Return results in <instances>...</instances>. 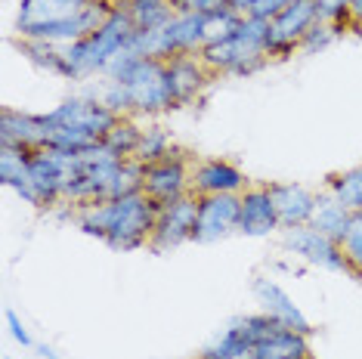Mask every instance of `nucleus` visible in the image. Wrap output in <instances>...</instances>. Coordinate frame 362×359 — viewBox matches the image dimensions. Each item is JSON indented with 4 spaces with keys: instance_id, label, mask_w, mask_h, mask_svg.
Masks as SVG:
<instances>
[{
    "instance_id": "4468645a",
    "label": "nucleus",
    "mask_w": 362,
    "mask_h": 359,
    "mask_svg": "<svg viewBox=\"0 0 362 359\" xmlns=\"http://www.w3.org/2000/svg\"><path fill=\"white\" fill-rule=\"evenodd\" d=\"M56 127L47 115H31L6 105L0 112V146H25V149H44L50 146Z\"/></svg>"
},
{
    "instance_id": "423d86ee",
    "label": "nucleus",
    "mask_w": 362,
    "mask_h": 359,
    "mask_svg": "<svg viewBox=\"0 0 362 359\" xmlns=\"http://www.w3.org/2000/svg\"><path fill=\"white\" fill-rule=\"evenodd\" d=\"M192 165H195L192 152L177 146L161 161L143 165V192L155 205H170V201L183 199L192 189Z\"/></svg>"
},
{
    "instance_id": "e433bc0d",
    "label": "nucleus",
    "mask_w": 362,
    "mask_h": 359,
    "mask_svg": "<svg viewBox=\"0 0 362 359\" xmlns=\"http://www.w3.org/2000/svg\"><path fill=\"white\" fill-rule=\"evenodd\" d=\"M303 359H316V356H313V353H310V356H303Z\"/></svg>"
},
{
    "instance_id": "c9c22d12",
    "label": "nucleus",
    "mask_w": 362,
    "mask_h": 359,
    "mask_svg": "<svg viewBox=\"0 0 362 359\" xmlns=\"http://www.w3.org/2000/svg\"><path fill=\"white\" fill-rule=\"evenodd\" d=\"M37 353H40V356H44V359H62V356H59V353H56V350H53V347H47V344H40V347H37Z\"/></svg>"
},
{
    "instance_id": "393cba45",
    "label": "nucleus",
    "mask_w": 362,
    "mask_h": 359,
    "mask_svg": "<svg viewBox=\"0 0 362 359\" xmlns=\"http://www.w3.org/2000/svg\"><path fill=\"white\" fill-rule=\"evenodd\" d=\"M139 136H143V127H139L134 118L121 115L118 121H115V127L103 136V146L112 155H118V158H134L136 146H139Z\"/></svg>"
},
{
    "instance_id": "7c9ffc66",
    "label": "nucleus",
    "mask_w": 362,
    "mask_h": 359,
    "mask_svg": "<svg viewBox=\"0 0 362 359\" xmlns=\"http://www.w3.org/2000/svg\"><path fill=\"white\" fill-rule=\"evenodd\" d=\"M174 4V13H189V16H208L229 6L226 0H170Z\"/></svg>"
},
{
    "instance_id": "f03ea898",
    "label": "nucleus",
    "mask_w": 362,
    "mask_h": 359,
    "mask_svg": "<svg viewBox=\"0 0 362 359\" xmlns=\"http://www.w3.org/2000/svg\"><path fill=\"white\" fill-rule=\"evenodd\" d=\"M75 223L87 235L105 242L115 251H136L152 242L158 205L146 192L124 195V199H103L90 201L71 211Z\"/></svg>"
},
{
    "instance_id": "ddd939ff",
    "label": "nucleus",
    "mask_w": 362,
    "mask_h": 359,
    "mask_svg": "<svg viewBox=\"0 0 362 359\" xmlns=\"http://www.w3.org/2000/svg\"><path fill=\"white\" fill-rule=\"evenodd\" d=\"M248 186L245 170L226 158H202L192 165V195H242Z\"/></svg>"
},
{
    "instance_id": "9b49d317",
    "label": "nucleus",
    "mask_w": 362,
    "mask_h": 359,
    "mask_svg": "<svg viewBox=\"0 0 362 359\" xmlns=\"http://www.w3.org/2000/svg\"><path fill=\"white\" fill-rule=\"evenodd\" d=\"M285 233V248L294 257H300L303 264L322 266V269H334V273H347V260H344V248L341 242H334L332 235L319 233L313 223L307 226H291Z\"/></svg>"
},
{
    "instance_id": "473e14b6",
    "label": "nucleus",
    "mask_w": 362,
    "mask_h": 359,
    "mask_svg": "<svg viewBox=\"0 0 362 359\" xmlns=\"http://www.w3.org/2000/svg\"><path fill=\"white\" fill-rule=\"evenodd\" d=\"M6 325H10V334L16 341H19L22 347H35V338H31V331L25 329V322L19 319V313H16V310H6Z\"/></svg>"
},
{
    "instance_id": "2eb2a0df",
    "label": "nucleus",
    "mask_w": 362,
    "mask_h": 359,
    "mask_svg": "<svg viewBox=\"0 0 362 359\" xmlns=\"http://www.w3.org/2000/svg\"><path fill=\"white\" fill-rule=\"evenodd\" d=\"M164 69H168V84H170V93H174L177 109H180V105L195 102L204 90H208L211 81H214L211 69L202 62L199 53L174 56V59L164 62Z\"/></svg>"
},
{
    "instance_id": "f257e3e1",
    "label": "nucleus",
    "mask_w": 362,
    "mask_h": 359,
    "mask_svg": "<svg viewBox=\"0 0 362 359\" xmlns=\"http://www.w3.org/2000/svg\"><path fill=\"white\" fill-rule=\"evenodd\" d=\"M105 87L100 100L109 105L115 115H164L177 109L174 93L168 84V69L161 59L139 56L136 50H124L115 56V62L105 69Z\"/></svg>"
},
{
    "instance_id": "6ab92c4d",
    "label": "nucleus",
    "mask_w": 362,
    "mask_h": 359,
    "mask_svg": "<svg viewBox=\"0 0 362 359\" xmlns=\"http://www.w3.org/2000/svg\"><path fill=\"white\" fill-rule=\"evenodd\" d=\"M310 334H300L294 329L279 325L273 334H267L263 341L254 344L251 359H303L310 356Z\"/></svg>"
},
{
    "instance_id": "f8f14e48",
    "label": "nucleus",
    "mask_w": 362,
    "mask_h": 359,
    "mask_svg": "<svg viewBox=\"0 0 362 359\" xmlns=\"http://www.w3.org/2000/svg\"><path fill=\"white\" fill-rule=\"evenodd\" d=\"M238 211H242L238 195H199V217H195L192 242L211 245L238 233Z\"/></svg>"
},
{
    "instance_id": "1a4fd4ad",
    "label": "nucleus",
    "mask_w": 362,
    "mask_h": 359,
    "mask_svg": "<svg viewBox=\"0 0 362 359\" xmlns=\"http://www.w3.org/2000/svg\"><path fill=\"white\" fill-rule=\"evenodd\" d=\"M47 118H50L53 127L84 130V134L103 140L121 115H115V112L100 100V96H71V100H65V102L56 105L53 112H47Z\"/></svg>"
},
{
    "instance_id": "4be33fe9",
    "label": "nucleus",
    "mask_w": 362,
    "mask_h": 359,
    "mask_svg": "<svg viewBox=\"0 0 362 359\" xmlns=\"http://www.w3.org/2000/svg\"><path fill=\"white\" fill-rule=\"evenodd\" d=\"M325 192H332L344 208L353 211V214H362V161L328 177V189Z\"/></svg>"
},
{
    "instance_id": "c85d7f7f",
    "label": "nucleus",
    "mask_w": 362,
    "mask_h": 359,
    "mask_svg": "<svg viewBox=\"0 0 362 359\" xmlns=\"http://www.w3.org/2000/svg\"><path fill=\"white\" fill-rule=\"evenodd\" d=\"M344 31H347V25H337V22H322V19H319L316 25L307 31V37L300 40V50L303 53H319V50H325L328 44H334Z\"/></svg>"
},
{
    "instance_id": "a211bd4d",
    "label": "nucleus",
    "mask_w": 362,
    "mask_h": 359,
    "mask_svg": "<svg viewBox=\"0 0 362 359\" xmlns=\"http://www.w3.org/2000/svg\"><path fill=\"white\" fill-rule=\"evenodd\" d=\"M267 186H269V195H273V201H276L282 230L310 223L313 211H316V201H319V192H313L310 186H303V183H267Z\"/></svg>"
},
{
    "instance_id": "0eeeda50",
    "label": "nucleus",
    "mask_w": 362,
    "mask_h": 359,
    "mask_svg": "<svg viewBox=\"0 0 362 359\" xmlns=\"http://www.w3.org/2000/svg\"><path fill=\"white\" fill-rule=\"evenodd\" d=\"M319 22L316 0H294L282 13L267 22V50L269 59H288L300 50V40Z\"/></svg>"
},
{
    "instance_id": "b1692460",
    "label": "nucleus",
    "mask_w": 362,
    "mask_h": 359,
    "mask_svg": "<svg viewBox=\"0 0 362 359\" xmlns=\"http://www.w3.org/2000/svg\"><path fill=\"white\" fill-rule=\"evenodd\" d=\"M28 165H31V149L25 146H0V183L6 189H19L28 177Z\"/></svg>"
},
{
    "instance_id": "c756f323",
    "label": "nucleus",
    "mask_w": 362,
    "mask_h": 359,
    "mask_svg": "<svg viewBox=\"0 0 362 359\" xmlns=\"http://www.w3.org/2000/svg\"><path fill=\"white\" fill-rule=\"evenodd\" d=\"M316 13H319V19H322V22H337V25H347L350 0H316Z\"/></svg>"
},
{
    "instance_id": "f704fd0d",
    "label": "nucleus",
    "mask_w": 362,
    "mask_h": 359,
    "mask_svg": "<svg viewBox=\"0 0 362 359\" xmlns=\"http://www.w3.org/2000/svg\"><path fill=\"white\" fill-rule=\"evenodd\" d=\"M226 4H229V6H233V10H235V13L248 16V10H251V6H254V0H226Z\"/></svg>"
},
{
    "instance_id": "412c9836",
    "label": "nucleus",
    "mask_w": 362,
    "mask_h": 359,
    "mask_svg": "<svg viewBox=\"0 0 362 359\" xmlns=\"http://www.w3.org/2000/svg\"><path fill=\"white\" fill-rule=\"evenodd\" d=\"M121 4L134 19L136 31H155L174 19V4L170 0H121Z\"/></svg>"
},
{
    "instance_id": "cd10ccee",
    "label": "nucleus",
    "mask_w": 362,
    "mask_h": 359,
    "mask_svg": "<svg viewBox=\"0 0 362 359\" xmlns=\"http://www.w3.org/2000/svg\"><path fill=\"white\" fill-rule=\"evenodd\" d=\"M341 248H344V260H347V273L362 279V214H353V223L347 235L341 239Z\"/></svg>"
},
{
    "instance_id": "72a5a7b5",
    "label": "nucleus",
    "mask_w": 362,
    "mask_h": 359,
    "mask_svg": "<svg viewBox=\"0 0 362 359\" xmlns=\"http://www.w3.org/2000/svg\"><path fill=\"white\" fill-rule=\"evenodd\" d=\"M347 25H350V28H362V0H350Z\"/></svg>"
},
{
    "instance_id": "bb28decb",
    "label": "nucleus",
    "mask_w": 362,
    "mask_h": 359,
    "mask_svg": "<svg viewBox=\"0 0 362 359\" xmlns=\"http://www.w3.org/2000/svg\"><path fill=\"white\" fill-rule=\"evenodd\" d=\"M100 143L103 140H96V136L84 134V130H71V127H56V134H53V140H50L53 149H62V152H69V155H84L90 149H96Z\"/></svg>"
},
{
    "instance_id": "6e6552de",
    "label": "nucleus",
    "mask_w": 362,
    "mask_h": 359,
    "mask_svg": "<svg viewBox=\"0 0 362 359\" xmlns=\"http://www.w3.org/2000/svg\"><path fill=\"white\" fill-rule=\"evenodd\" d=\"M276 329H279V322L273 316L263 313V310L260 313H251V316H242V319H235L223 334H217L199 353V359H251L254 344L263 341L267 334H273Z\"/></svg>"
},
{
    "instance_id": "aec40b11",
    "label": "nucleus",
    "mask_w": 362,
    "mask_h": 359,
    "mask_svg": "<svg viewBox=\"0 0 362 359\" xmlns=\"http://www.w3.org/2000/svg\"><path fill=\"white\" fill-rule=\"evenodd\" d=\"M310 223L316 226L319 233H325V235H332L334 242H341L353 223V211L344 208L332 192H319V201H316V211H313Z\"/></svg>"
},
{
    "instance_id": "9d476101",
    "label": "nucleus",
    "mask_w": 362,
    "mask_h": 359,
    "mask_svg": "<svg viewBox=\"0 0 362 359\" xmlns=\"http://www.w3.org/2000/svg\"><path fill=\"white\" fill-rule=\"evenodd\" d=\"M195 217H199V195H183V199L170 201V205H158V217H155L152 230V251H170L180 245L195 239Z\"/></svg>"
},
{
    "instance_id": "5701e85b",
    "label": "nucleus",
    "mask_w": 362,
    "mask_h": 359,
    "mask_svg": "<svg viewBox=\"0 0 362 359\" xmlns=\"http://www.w3.org/2000/svg\"><path fill=\"white\" fill-rule=\"evenodd\" d=\"M22 53L28 56L37 69H47L59 78H69V59H65V47H56V44H47V40H28V37H19L16 40Z\"/></svg>"
},
{
    "instance_id": "20e7f679",
    "label": "nucleus",
    "mask_w": 362,
    "mask_h": 359,
    "mask_svg": "<svg viewBox=\"0 0 362 359\" xmlns=\"http://www.w3.org/2000/svg\"><path fill=\"white\" fill-rule=\"evenodd\" d=\"M202 62L211 69V75H254L263 65L269 62V50H267V22L254 19V16H242L238 28L229 37L208 44L199 53Z\"/></svg>"
},
{
    "instance_id": "f3484780",
    "label": "nucleus",
    "mask_w": 362,
    "mask_h": 359,
    "mask_svg": "<svg viewBox=\"0 0 362 359\" xmlns=\"http://www.w3.org/2000/svg\"><path fill=\"white\" fill-rule=\"evenodd\" d=\"M254 295H257V304L267 316H273L279 325H285V329H294L300 334H310L313 325L310 319L303 316V310L294 304V298L288 295L279 282L267 279V276H260V279H254Z\"/></svg>"
},
{
    "instance_id": "2f4dec72",
    "label": "nucleus",
    "mask_w": 362,
    "mask_h": 359,
    "mask_svg": "<svg viewBox=\"0 0 362 359\" xmlns=\"http://www.w3.org/2000/svg\"><path fill=\"white\" fill-rule=\"evenodd\" d=\"M288 4H294V0H254V6L248 10V16H254V19H263V22H269L273 16L282 13Z\"/></svg>"
},
{
    "instance_id": "7ed1b4c3",
    "label": "nucleus",
    "mask_w": 362,
    "mask_h": 359,
    "mask_svg": "<svg viewBox=\"0 0 362 359\" xmlns=\"http://www.w3.org/2000/svg\"><path fill=\"white\" fill-rule=\"evenodd\" d=\"M136 35L134 19L127 16L124 4L115 0L112 16L96 31L81 37L78 44L65 47V59H69V81H84L93 75H105V69L115 62V56L130 50Z\"/></svg>"
},
{
    "instance_id": "a878e982",
    "label": "nucleus",
    "mask_w": 362,
    "mask_h": 359,
    "mask_svg": "<svg viewBox=\"0 0 362 359\" xmlns=\"http://www.w3.org/2000/svg\"><path fill=\"white\" fill-rule=\"evenodd\" d=\"M174 149H177V146H174V136H170V130L152 124V127L143 130V136H139V146H136L134 161H139V165H152V161H161L164 155H170Z\"/></svg>"
},
{
    "instance_id": "dca6fc26",
    "label": "nucleus",
    "mask_w": 362,
    "mask_h": 359,
    "mask_svg": "<svg viewBox=\"0 0 362 359\" xmlns=\"http://www.w3.org/2000/svg\"><path fill=\"white\" fill-rule=\"evenodd\" d=\"M238 199H242V211H238V233L242 235L263 239V235H273L276 230H282L269 186H248Z\"/></svg>"
},
{
    "instance_id": "39448f33",
    "label": "nucleus",
    "mask_w": 362,
    "mask_h": 359,
    "mask_svg": "<svg viewBox=\"0 0 362 359\" xmlns=\"http://www.w3.org/2000/svg\"><path fill=\"white\" fill-rule=\"evenodd\" d=\"M78 177V155H69L53 146L31 149V165L25 183L16 189L22 201L35 208H59L65 201V192Z\"/></svg>"
}]
</instances>
